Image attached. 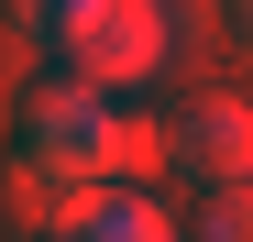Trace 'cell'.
Returning a JSON list of instances; mask_svg holds the SVG:
<instances>
[{
    "label": "cell",
    "mask_w": 253,
    "mask_h": 242,
    "mask_svg": "<svg viewBox=\"0 0 253 242\" xmlns=\"http://www.w3.org/2000/svg\"><path fill=\"white\" fill-rule=\"evenodd\" d=\"M165 165H176V132L143 121V110H121V121H110V187H143V176H165Z\"/></svg>",
    "instance_id": "4"
},
{
    "label": "cell",
    "mask_w": 253,
    "mask_h": 242,
    "mask_svg": "<svg viewBox=\"0 0 253 242\" xmlns=\"http://www.w3.org/2000/svg\"><path fill=\"white\" fill-rule=\"evenodd\" d=\"M55 66H66V77H88L99 99H110V88H143V77L165 66V0H110V11L77 33Z\"/></svg>",
    "instance_id": "2"
},
{
    "label": "cell",
    "mask_w": 253,
    "mask_h": 242,
    "mask_svg": "<svg viewBox=\"0 0 253 242\" xmlns=\"http://www.w3.org/2000/svg\"><path fill=\"white\" fill-rule=\"evenodd\" d=\"M165 132H176V176H198V187H253V99L198 88Z\"/></svg>",
    "instance_id": "3"
},
{
    "label": "cell",
    "mask_w": 253,
    "mask_h": 242,
    "mask_svg": "<svg viewBox=\"0 0 253 242\" xmlns=\"http://www.w3.org/2000/svg\"><path fill=\"white\" fill-rule=\"evenodd\" d=\"M231 22H242V33H253V0H231Z\"/></svg>",
    "instance_id": "8"
},
{
    "label": "cell",
    "mask_w": 253,
    "mask_h": 242,
    "mask_svg": "<svg viewBox=\"0 0 253 242\" xmlns=\"http://www.w3.org/2000/svg\"><path fill=\"white\" fill-rule=\"evenodd\" d=\"M66 242H176V220H165V198H143V187H121V198H110V220H88V231H66Z\"/></svg>",
    "instance_id": "6"
},
{
    "label": "cell",
    "mask_w": 253,
    "mask_h": 242,
    "mask_svg": "<svg viewBox=\"0 0 253 242\" xmlns=\"http://www.w3.org/2000/svg\"><path fill=\"white\" fill-rule=\"evenodd\" d=\"M99 11H110V0H11V22H22V44H33V55H66Z\"/></svg>",
    "instance_id": "5"
},
{
    "label": "cell",
    "mask_w": 253,
    "mask_h": 242,
    "mask_svg": "<svg viewBox=\"0 0 253 242\" xmlns=\"http://www.w3.org/2000/svg\"><path fill=\"white\" fill-rule=\"evenodd\" d=\"M187 242H253V187H209L198 198V231Z\"/></svg>",
    "instance_id": "7"
},
{
    "label": "cell",
    "mask_w": 253,
    "mask_h": 242,
    "mask_svg": "<svg viewBox=\"0 0 253 242\" xmlns=\"http://www.w3.org/2000/svg\"><path fill=\"white\" fill-rule=\"evenodd\" d=\"M110 99L88 88V77H44V88L22 99V143L11 154H33L44 176H110Z\"/></svg>",
    "instance_id": "1"
}]
</instances>
